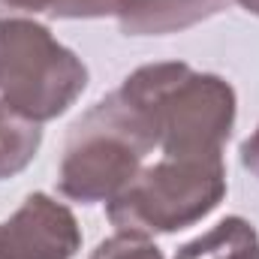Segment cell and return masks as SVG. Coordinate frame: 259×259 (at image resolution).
Instances as JSON below:
<instances>
[{
	"label": "cell",
	"instance_id": "8fae6325",
	"mask_svg": "<svg viewBox=\"0 0 259 259\" xmlns=\"http://www.w3.org/2000/svg\"><path fill=\"white\" fill-rule=\"evenodd\" d=\"M241 163H244V169H247L250 175L259 178V127L241 142Z\"/></svg>",
	"mask_w": 259,
	"mask_h": 259
},
{
	"label": "cell",
	"instance_id": "6da1fadb",
	"mask_svg": "<svg viewBox=\"0 0 259 259\" xmlns=\"http://www.w3.org/2000/svg\"><path fill=\"white\" fill-rule=\"evenodd\" d=\"M118 97L142 118L163 157L223 154L238 115L235 88L184 61L139 66L124 78Z\"/></svg>",
	"mask_w": 259,
	"mask_h": 259
},
{
	"label": "cell",
	"instance_id": "4fadbf2b",
	"mask_svg": "<svg viewBox=\"0 0 259 259\" xmlns=\"http://www.w3.org/2000/svg\"><path fill=\"white\" fill-rule=\"evenodd\" d=\"M241 9H247L250 15H259V0H235Z\"/></svg>",
	"mask_w": 259,
	"mask_h": 259
},
{
	"label": "cell",
	"instance_id": "30bf717a",
	"mask_svg": "<svg viewBox=\"0 0 259 259\" xmlns=\"http://www.w3.org/2000/svg\"><path fill=\"white\" fill-rule=\"evenodd\" d=\"M118 0H52L49 15L55 18H106L115 15Z\"/></svg>",
	"mask_w": 259,
	"mask_h": 259
},
{
	"label": "cell",
	"instance_id": "7a4b0ae2",
	"mask_svg": "<svg viewBox=\"0 0 259 259\" xmlns=\"http://www.w3.org/2000/svg\"><path fill=\"white\" fill-rule=\"evenodd\" d=\"M154 139L142 118L115 94L78 118L64 148L58 187L75 202H112L142 172Z\"/></svg>",
	"mask_w": 259,
	"mask_h": 259
},
{
	"label": "cell",
	"instance_id": "277c9868",
	"mask_svg": "<svg viewBox=\"0 0 259 259\" xmlns=\"http://www.w3.org/2000/svg\"><path fill=\"white\" fill-rule=\"evenodd\" d=\"M226 196L223 154L163 157L145 166L109 202V220L118 229L154 235L178 232L205 220Z\"/></svg>",
	"mask_w": 259,
	"mask_h": 259
},
{
	"label": "cell",
	"instance_id": "5b68a950",
	"mask_svg": "<svg viewBox=\"0 0 259 259\" xmlns=\"http://www.w3.org/2000/svg\"><path fill=\"white\" fill-rule=\"evenodd\" d=\"M6 259H72L81 250L75 214L49 193H30L0 223Z\"/></svg>",
	"mask_w": 259,
	"mask_h": 259
},
{
	"label": "cell",
	"instance_id": "8992f818",
	"mask_svg": "<svg viewBox=\"0 0 259 259\" xmlns=\"http://www.w3.org/2000/svg\"><path fill=\"white\" fill-rule=\"evenodd\" d=\"M226 9V0H118L115 18L127 36H163L202 24Z\"/></svg>",
	"mask_w": 259,
	"mask_h": 259
},
{
	"label": "cell",
	"instance_id": "9c48e42d",
	"mask_svg": "<svg viewBox=\"0 0 259 259\" xmlns=\"http://www.w3.org/2000/svg\"><path fill=\"white\" fill-rule=\"evenodd\" d=\"M91 259H163V253L151 241V235L118 229L115 235H109L106 241L97 244V250L91 253Z\"/></svg>",
	"mask_w": 259,
	"mask_h": 259
},
{
	"label": "cell",
	"instance_id": "7c38bea8",
	"mask_svg": "<svg viewBox=\"0 0 259 259\" xmlns=\"http://www.w3.org/2000/svg\"><path fill=\"white\" fill-rule=\"evenodd\" d=\"M52 0H0V9L6 12H42Z\"/></svg>",
	"mask_w": 259,
	"mask_h": 259
},
{
	"label": "cell",
	"instance_id": "5bb4252c",
	"mask_svg": "<svg viewBox=\"0 0 259 259\" xmlns=\"http://www.w3.org/2000/svg\"><path fill=\"white\" fill-rule=\"evenodd\" d=\"M0 259H6V250H3V235H0Z\"/></svg>",
	"mask_w": 259,
	"mask_h": 259
},
{
	"label": "cell",
	"instance_id": "3957f363",
	"mask_svg": "<svg viewBox=\"0 0 259 259\" xmlns=\"http://www.w3.org/2000/svg\"><path fill=\"white\" fill-rule=\"evenodd\" d=\"M88 88V66L33 18H0V106L46 124Z\"/></svg>",
	"mask_w": 259,
	"mask_h": 259
},
{
	"label": "cell",
	"instance_id": "52a82bcc",
	"mask_svg": "<svg viewBox=\"0 0 259 259\" xmlns=\"http://www.w3.org/2000/svg\"><path fill=\"white\" fill-rule=\"evenodd\" d=\"M175 259H259V235L250 220L226 217L199 238L187 241Z\"/></svg>",
	"mask_w": 259,
	"mask_h": 259
},
{
	"label": "cell",
	"instance_id": "ba28073f",
	"mask_svg": "<svg viewBox=\"0 0 259 259\" xmlns=\"http://www.w3.org/2000/svg\"><path fill=\"white\" fill-rule=\"evenodd\" d=\"M42 142L39 124L0 106V181L24 172Z\"/></svg>",
	"mask_w": 259,
	"mask_h": 259
}]
</instances>
